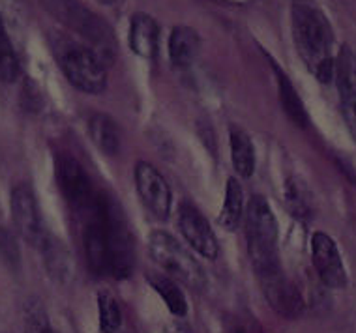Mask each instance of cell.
Here are the masks:
<instances>
[{
	"label": "cell",
	"mask_w": 356,
	"mask_h": 333,
	"mask_svg": "<svg viewBox=\"0 0 356 333\" xmlns=\"http://www.w3.org/2000/svg\"><path fill=\"white\" fill-rule=\"evenodd\" d=\"M19 77V62L12 42L6 34L4 19L0 15V80L2 83H13Z\"/></svg>",
	"instance_id": "obj_25"
},
{
	"label": "cell",
	"mask_w": 356,
	"mask_h": 333,
	"mask_svg": "<svg viewBox=\"0 0 356 333\" xmlns=\"http://www.w3.org/2000/svg\"><path fill=\"white\" fill-rule=\"evenodd\" d=\"M150 284L152 289L158 292V296L167 303V309L171 311L175 316H184L188 313V302L182 290L178 289V284L175 279L167 278V275H150Z\"/></svg>",
	"instance_id": "obj_22"
},
{
	"label": "cell",
	"mask_w": 356,
	"mask_h": 333,
	"mask_svg": "<svg viewBox=\"0 0 356 333\" xmlns=\"http://www.w3.org/2000/svg\"><path fill=\"white\" fill-rule=\"evenodd\" d=\"M283 198L287 204V210L295 219L309 221L314 217V195L300 178L296 176L287 178L283 187Z\"/></svg>",
	"instance_id": "obj_18"
},
{
	"label": "cell",
	"mask_w": 356,
	"mask_h": 333,
	"mask_svg": "<svg viewBox=\"0 0 356 333\" xmlns=\"http://www.w3.org/2000/svg\"><path fill=\"white\" fill-rule=\"evenodd\" d=\"M246 241L257 278L282 270L277 253V221L263 197H252L246 206Z\"/></svg>",
	"instance_id": "obj_4"
},
{
	"label": "cell",
	"mask_w": 356,
	"mask_h": 333,
	"mask_svg": "<svg viewBox=\"0 0 356 333\" xmlns=\"http://www.w3.org/2000/svg\"><path fill=\"white\" fill-rule=\"evenodd\" d=\"M163 333H193V330L184 321H172L163 327Z\"/></svg>",
	"instance_id": "obj_30"
},
{
	"label": "cell",
	"mask_w": 356,
	"mask_h": 333,
	"mask_svg": "<svg viewBox=\"0 0 356 333\" xmlns=\"http://www.w3.org/2000/svg\"><path fill=\"white\" fill-rule=\"evenodd\" d=\"M45 12L85 40L104 64H111L117 55V40L104 19L77 0H40Z\"/></svg>",
	"instance_id": "obj_3"
},
{
	"label": "cell",
	"mask_w": 356,
	"mask_h": 333,
	"mask_svg": "<svg viewBox=\"0 0 356 333\" xmlns=\"http://www.w3.org/2000/svg\"><path fill=\"white\" fill-rule=\"evenodd\" d=\"M6 15L10 21H21L25 13V2L23 0H0V15Z\"/></svg>",
	"instance_id": "obj_28"
},
{
	"label": "cell",
	"mask_w": 356,
	"mask_h": 333,
	"mask_svg": "<svg viewBox=\"0 0 356 333\" xmlns=\"http://www.w3.org/2000/svg\"><path fill=\"white\" fill-rule=\"evenodd\" d=\"M178 228L184 240L204 259L214 260L220 253L218 238L210 228L207 217L190 203H182L178 208Z\"/></svg>",
	"instance_id": "obj_9"
},
{
	"label": "cell",
	"mask_w": 356,
	"mask_h": 333,
	"mask_svg": "<svg viewBox=\"0 0 356 333\" xmlns=\"http://www.w3.org/2000/svg\"><path fill=\"white\" fill-rule=\"evenodd\" d=\"M312 259L321 281L330 289H343L347 284L345 266L339 257L336 241L325 232H315L312 238Z\"/></svg>",
	"instance_id": "obj_12"
},
{
	"label": "cell",
	"mask_w": 356,
	"mask_h": 333,
	"mask_svg": "<svg viewBox=\"0 0 356 333\" xmlns=\"http://www.w3.org/2000/svg\"><path fill=\"white\" fill-rule=\"evenodd\" d=\"M201 51V40L190 26H175L169 37V58L177 68H190Z\"/></svg>",
	"instance_id": "obj_16"
},
{
	"label": "cell",
	"mask_w": 356,
	"mask_h": 333,
	"mask_svg": "<svg viewBox=\"0 0 356 333\" xmlns=\"http://www.w3.org/2000/svg\"><path fill=\"white\" fill-rule=\"evenodd\" d=\"M0 260L10 268H17L19 262H21V251H19L17 240L4 227H0Z\"/></svg>",
	"instance_id": "obj_27"
},
{
	"label": "cell",
	"mask_w": 356,
	"mask_h": 333,
	"mask_svg": "<svg viewBox=\"0 0 356 333\" xmlns=\"http://www.w3.org/2000/svg\"><path fill=\"white\" fill-rule=\"evenodd\" d=\"M136 185L145 208L156 219H167L171 212V189L163 174L147 161H139L136 166Z\"/></svg>",
	"instance_id": "obj_8"
},
{
	"label": "cell",
	"mask_w": 356,
	"mask_h": 333,
	"mask_svg": "<svg viewBox=\"0 0 356 333\" xmlns=\"http://www.w3.org/2000/svg\"><path fill=\"white\" fill-rule=\"evenodd\" d=\"M25 333H56L40 303H31L26 307Z\"/></svg>",
	"instance_id": "obj_26"
},
{
	"label": "cell",
	"mask_w": 356,
	"mask_h": 333,
	"mask_svg": "<svg viewBox=\"0 0 356 333\" xmlns=\"http://www.w3.org/2000/svg\"><path fill=\"white\" fill-rule=\"evenodd\" d=\"M229 141H231V161H233L234 171L242 178H250L255 173V148H253L252 139L244 130L231 128Z\"/></svg>",
	"instance_id": "obj_19"
},
{
	"label": "cell",
	"mask_w": 356,
	"mask_h": 333,
	"mask_svg": "<svg viewBox=\"0 0 356 333\" xmlns=\"http://www.w3.org/2000/svg\"><path fill=\"white\" fill-rule=\"evenodd\" d=\"M257 279L266 302L270 303V307L276 311L277 315L285 316V318H296L300 315L302 309H304L300 292L285 278L283 270H277V272H272Z\"/></svg>",
	"instance_id": "obj_13"
},
{
	"label": "cell",
	"mask_w": 356,
	"mask_h": 333,
	"mask_svg": "<svg viewBox=\"0 0 356 333\" xmlns=\"http://www.w3.org/2000/svg\"><path fill=\"white\" fill-rule=\"evenodd\" d=\"M88 221L83 230V246H85L86 264L90 272L98 278L109 275V247H107V234L105 225L99 212V193L92 210L88 212Z\"/></svg>",
	"instance_id": "obj_11"
},
{
	"label": "cell",
	"mask_w": 356,
	"mask_h": 333,
	"mask_svg": "<svg viewBox=\"0 0 356 333\" xmlns=\"http://www.w3.org/2000/svg\"><path fill=\"white\" fill-rule=\"evenodd\" d=\"M56 182L62 195L77 212H90L96 204L98 193L92 191L90 178L74 155L60 154L55 161Z\"/></svg>",
	"instance_id": "obj_7"
},
{
	"label": "cell",
	"mask_w": 356,
	"mask_h": 333,
	"mask_svg": "<svg viewBox=\"0 0 356 333\" xmlns=\"http://www.w3.org/2000/svg\"><path fill=\"white\" fill-rule=\"evenodd\" d=\"M99 212H102L107 247H109V275L115 279L129 278L136 264V251H134V238L129 232L128 221L117 204L105 195H99Z\"/></svg>",
	"instance_id": "obj_6"
},
{
	"label": "cell",
	"mask_w": 356,
	"mask_h": 333,
	"mask_svg": "<svg viewBox=\"0 0 356 333\" xmlns=\"http://www.w3.org/2000/svg\"><path fill=\"white\" fill-rule=\"evenodd\" d=\"M98 316L99 332L102 333H117L122 326L120 305L109 292H99L98 294Z\"/></svg>",
	"instance_id": "obj_24"
},
{
	"label": "cell",
	"mask_w": 356,
	"mask_h": 333,
	"mask_svg": "<svg viewBox=\"0 0 356 333\" xmlns=\"http://www.w3.org/2000/svg\"><path fill=\"white\" fill-rule=\"evenodd\" d=\"M334 77L338 83L341 112H343L347 128L356 139V55L349 47L339 51L336 58Z\"/></svg>",
	"instance_id": "obj_14"
},
{
	"label": "cell",
	"mask_w": 356,
	"mask_h": 333,
	"mask_svg": "<svg viewBox=\"0 0 356 333\" xmlns=\"http://www.w3.org/2000/svg\"><path fill=\"white\" fill-rule=\"evenodd\" d=\"M10 208H12L13 225L17 228L19 234L23 236V240H26L32 246L40 247L43 236L47 234V232L43 230L36 197H34V193H32L29 185L21 184L13 189Z\"/></svg>",
	"instance_id": "obj_10"
},
{
	"label": "cell",
	"mask_w": 356,
	"mask_h": 333,
	"mask_svg": "<svg viewBox=\"0 0 356 333\" xmlns=\"http://www.w3.org/2000/svg\"><path fill=\"white\" fill-rule=\"evenodd\" d=\"M148 249L156 264L167 273V278L182 281L193 290H203L207 287V275L195 257L186 249L177 238L165 230H154L148 238Z\"/></svg>",
	"instance_id": "obj_5"
},
{
	"label": "cell",
	"mask_w": 356,
	"mask_h": 333,
	"mask_svg": "<svg viewBox=\"0 0 356 333\" xmlns=\"http://www.w3.org/2000/svg\"><path fill=\"white\" fill-rule=\"evenodd\" d=\"M291 19L293 37L302 62L321 83L334 79V32L325 13L312 0H296Z\"/></svg>",
	"instance_id": "obj_1"
},
{
	"label": "cell",
	"mask_w": 356,
	"mask_h": 333,
	"mask_svg": "<svg viewBox=\"0 0 356 333\" xmlns=\"http://www.w3.org/2000/svg\"><path fill=\"white\" fill-rule=\"evenodd\" d=\"M49 45L62 74L75 88L86 94L104 92L107 87L105 64L88 45L62 32H51Z\"/></svg>",
	"instance_id": "obj_2"
},
{
	"label": "cell",
	"mask_w": 356,
	"mask_h": 333,
	"mask_svg": "<svg viewBox=\"0 0 356 333\" xmlns=\"http://www.w3.org/2000/svg\"><path fill=\"white\" fill-rule=\"evenodd\" d=\"M88 135L92 139V142L98 146L102 154L113 155L118 154L120 150V131H118L117 122L107 114L96 112L88 120Z\"/></svg>",
	"instance_id": "obj_17"
},
{
	"label": "cell",
	"mask_w": 356,
	"mask_h": 333,
	"mask_svg": "<svg viewBox=\"0 0 356 333\" xmlns=\"http://www.w3.org/2000/svg\"><path fill=\"white\" fill-rule=\"evenodd\" d=\"M242 214H244V193H242L238 180L229 178L227 189H225V203H223L221 214L218 217V223L225 230L233 232L234 228L238 227Z\"/></svg>",
	"instance_id": "obj_21"
},
{
	"label": "cell",
	"mask_w": 356,
	"mask_h": 333,
	"mask_svg": "<svg viewBox=\"0 0 356 333\" xmlns=\"http://www.w3.org/2000/svg\"><path fill=\"white\" fill-rule=\"evenodd\" d=\"M40 249H42L43 259H45V264L49 268V272L55 278H64L70 270V257L60 241L51 234H45L42 244H40Z\"/></svg>",
	"instance_id": "obj_23"
},
{
	"label": "cell",
	"mask_w": 356,
	"mask_h": 333,
	"mask_svg": "<svg viewBox=\"0 0 356 333\" xmlns=\"http://www.w3.org/2000/svg\"><path fill=\"white\" fill-rule=\"evenodd\" d=\"M229 333H263V330H261L257 321L252 318V316H246V318L238 316L236 321H233L231 327H229Z\"/></svg>",
	"instance_id": "obj_29"
},
{
	"label": "cell",
	"mask_w": 356,
	"mask_h": 333,
	"mask_svg": "<svg viewBox=\"0 0 356 333\" xmlns=\"http://www.w3.org/2000/svg\"><path fill=\"white\" fill-rule=\"evenodd\" d=\"M129 47L143 58H154L158 53V23L147 13H136L129 23Z\"/></svg>",
	"instance_id": "obj_15"
},
{
	"label": "cell",
	"mask_w": 356,
	"mask_h": 333,
	"mask_svg": "<svg viewBox=\"0 0 356 333\" xmlns=\"http://www.w3.org/2000/svg\"><path fill=\"white\" fill-rule=\"evenodd\" d=\"M274 71H276V79H277V90H280V101H282L283 111L287 112V117L300 128H306L309 123V118H307L306 107L302 103V99L298 98L295 87L291 85V80L282 69L274 66Z\"/></svg>",
	"instance_id": "obj_20"
},
{
	"label": "cell",
	"mask_w": 356,
	"mask_h": 333,
	"mask_svg": "<svg viewBox=\"0 0 356 333\" xmlns=\"http://www.w3.org/2000/svg\"><path fill=\"white\" fill-rule=\"evenodd\" d=\"M98 2H102V4H107V6H111V4H115L117 0H98Z\"/></svg>",
	"instance_id": "obj_31"
}]
</instances>
